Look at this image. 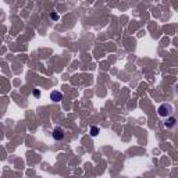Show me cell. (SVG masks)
<instances>
[{"label":"cell","instance_id":"obj_1","mask_svg":"<svg viewBox=\"0 0 178 178\" xmlns=\"http://www.w3.org/2000/svg\"><path fill=\"white\" fill-rule=\"evenodd\" d=\"M157 113H159L160 117H169V116L173 114V106L169 105V103H163L159 107Z\"/></svg>","mask_w":178,"mask_h":178},{"label":"cell","instance_id":"obj_2","mask_svg":"<svg viewBox=\"0 0 178 178\" xmlns=\"http://www.w3.org/2000/svg\"><path fill=\"white\" fill-rule=\"evenodd\" d=\"M52 135H53V138H54L56 141H61L64 138V129L61 127H56L54 129H53V134H52Z\"/></svg>","mask_w":178,"mask_h":178},{"label":"cell","instance_id":"obj_3","mask_svg":"<svg viewBox=\"0 0 178 178\" xmlns=\"http://www.w3.org/2000/svg\"><path fill=\"white\" fill-rule=\"evenodd\" d=\"M50 99L53 102H61L63 100V93L60 91H53L50 93Z\"/></svg>","mask_w":178,"mask_h":178},{"label":"cell","instance_id":"obj_4","mask_svg":"<svg viewBox=\"0 0 178 178\" xmlns=\"http://www.w3.org/2000/svg\"><path fill=\"white\" fill-rule=\"evenodd\" d=\"M164 125H166V128H169V129L175 128V125H177V118H175V117H169V118L166 120Z\"/></svg>","mask_w":178,"mask_h":178},{"label":"cell","instance_id":"obj_5","mask_svg":"<svg viewBox=\"0 0 178 178\" xmlns=\"http://www.w3.org/2000/svg\"><path fill=\"white\" fill-rule=\"evenodd\" d=\"M97 134H99V128H97V127H92L91 128V135H92V137H97Z\"/></svg>","mask_w":178,"mask_h":178},{"label":"cell","instance_id":"obj_6","mask_svg":"<svg viewBox=\"0 0 178 178\" xmlns=\"http://www.w3.org/2000/svg\"><path fill=\"white\" fill-rule=\"evenodd\" d=\"M50 18L53 20V21H57L60 17H59V14H57V13H52V14H50Z\"/></svg>","mask_w":178,"mask_h":178},{"label":"cell","instance_id":"obj_7","mask_svg":"<svg viewBox=\"0 0 178 178\" xmlns=\"http://www.w3.org/2000/svg\"><path fill=\"white\" fill-rule=\"evenodd\" d=\"M33 96H35V97H39V96H41V92L38 91V89H35V91H33Z\"/></svg>","mask_w":178,"mask_h":178}]
</instances>
